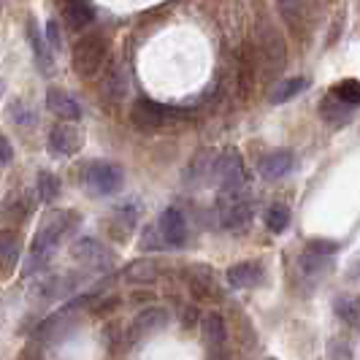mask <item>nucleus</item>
Returning a JSON list of instances; mask_svg holds the SVG:
<instances>
[{
	"mask_svg": "<svg viewBox=\"0 0 360 360\" xmlns=\"http://www.w3.org/2000/svg\"><path fill=\"white\" fill-rule=\"evenodd\" d=\"M76 225V214L73 212H54L44 219L41 231L33 238V250H30V263H27V274H33L36 269H41L52 252L57 250V244L73 231Z\"/></svg>",
	"mask_w": 360,
	"mask_h": 360,
	"instance_id": "1",
	"label": "nucleus"
},
{
	"mask_svg": "<svg viewBox=\"0 0 360 360\" xmlns=\"http://www.w3.org/2000/svg\"><path fill=\"white\" fill-rule=\"evenodd\" d=\"M285 63H288V52H285V38L279 36L274 27H263L257 44H255V68L260 71V79L269 82L274 76L285 71Z\"/></svg>",
	"mask_w": 360,
	"mask_h": 360,
	"instance_id": "2",
	"label": "nucleus"
},
{
	"mask_svg": "<svg viewBox=\"0 0 360 360\" xmlns=\"http://www.w3.org/2000/svg\"><path fill=\"white\" fill-rule=\"evenodd\" d=\"M108 54V41L98 33L79 38L73 46V71L79 73L82 79H90L103 68Z\"/></svg>",
	"mask_w": 360,
	"mask_h": 360,
	"instance_id": "3",
	"label": "nucleus"
},
{
	"mask_svg": "<svg viewBox=\"0 0 360 360\" xmlns=\"http://www.w3.org/2000/svg\"><path fill=\"white\" fill-rule=\"evenodd\" d=\"M212 179L219 184V195H238L247 187V171L236 152H225L222 158H214Z\"/></svg>",
	"mask_w": 360,
	"mask_h": 360,
	"instance_id": "4",
	"label": "nucleus"
},
{
	"mask_svg": "<svg viewBox=\"0 0 360 360\" xmlns=\"http://www.w3.org/2000/svg\"><path fill=\"white\" fill-rule=\"evenodd\" d=\"M82 181L92 195H114L125 184V171L117 162H90L82 171Z\"/></svg>",
	"mask_w": 360,
	"mask_h": 360,
	"instance_id": "5",
	"label": "nucleus"
},
{
	"mask_svg": "<svg viewBox=\"0 0 360 360\" xmlns=\"http://www.w3.org/2000/svg\"><path fill=\"white\" fill-rule=\"evenodd\" d=\"M217 212H219V222L225 231H244L252 219V200L247 198V193L219 195Z\"/></svg>",
	"mask_w": 360,
	"mask_h": 360,
	"instance_id": "6",
	"label": "nucleus"
},
{
	"mask_svg": "<svg viewBox=\"0 0 360 360\" xmlns=\"http://www.w3.org/2000/svg\"><path fill=\"white\" fill-rule=\"evenodd\" d=\"M155 231L160 236L162 247H174L176 250V247H184V241H187V219H184V214L176 206H168L160 214V219H158Z\"/></svg>",
	"mask_w": 360,
	"mask_h": 360,
	"instance_id": "7",
	"label": "nucleus"
},
{
	"mask_svg": "<svg viewBox=\"0 0 360 360\" xmlns=\"http://www.w3.org/2000/svg\"><path fill=\"white\" fill-rule=\"evenodd\" d=\"M130 120H133V125L141 127V130H160L162 125L171 122V108L141 98V101H136V106L130 111Z\"/></svg>",
	"mask_w": 360,
	"mask_h": 360,
	"instance_id": "8",
	"label": "nucleus"
},
{
	"mask_svg": "<svg viewBox=\"0 0 360 360\" xmlns=\"http://www.w3.org/2000/svg\"><path fill=\"white\" fill-rule=\"evenodd\" d=\"M73 260H79L82 266H90V269H108L114 263V255L108 252L106 247L95 238H79L73 244Z\"/></svg>",
	"mask_w": 360,
	"mask_h": 360,
	"instance_id": "9",
	"label": "nucleus"
},
{
	"mask_svg": "<svg viewBox=\"0 0 360 360\" xmlns=\"http://www.w3.org/2000/svg\"><path fill=\"white\" fill-rule=\"evenodd\" d=\"M165 323H168V311L162 307H149V309H144V311H139V317L133 320L130 330H127V339H130V342H139V339H144L149 333L160 330Z\"/></svg>",
	"mask_w": 360,
	"mask_h": 360,
	"instance_id": "10",
	"label": "nucleus"
},
{
	"mask_svg": "<svg viewBox=\"0 0 360 360\" xmlns=\"http://www.w3.org/2000/svg\"><path fill=\"white\" fill-rule=\"evenodd\" d=\"M82 133L73 125H57L49 133V152L57 158H71L82 149Z\"/></svg>",
	"mask_w": 360,
	"mask_h": 360,
	"instance_id": "11",
	"label": "nucleus"
},
{
	"mask_svg": "<svg viewBox=\"0 0 360 360\" xmlns=\"http://www.w3.org/2000/svg\"><path fill=\"white\" fill-rule=\"evenodd\" d=\"M292 165H295V158H292V152L290 149H276V152H271L263 158L260 162V174H263V179H282V176H288L290 171H292Z\"/></svg>",
	"mask_w": 360,
	"mask_h": 360,
	"instance_id": "12",
	"label": "nucleus"
},
{
	"mask_svg": "<svg viewBox=\"0 0 360 360\" xmlns=\"http://www.w3.org/2000/svg\"><path fill=\"white\" fill-rule=\"evenodd\" d=\"M127 92V76L122 71V65L120 63H111L103 73V82H101V95L111 101V103H117V101H122Z\"/></svg>",
	"mask_w": 360,
	"mask_h": 360,
	"instance_id": "13",
	"label": "nucleus"
},
{
	"mask_svg": "<svg viewBox=\"0 0 360 360\" xmlns=\"http://www.w3.org/2000/svg\"><path fill=\"white\" fill-rule=\"evenodd\" d=\"M46 108L52 111L54 117H60V120H79L82 117V106L63 90L46 92Z\"/></svg>",
	"mask_w": 360,
	"mask_h": 360,
	"instance_id": "14",
	"label": "nucleus"
},
{
	"mask_svg": "<svg viewBox=\"0 0 360 360\" xmlns=\"http://www.w3.org/2000/svg\"><path fill=\"white\" fill-rule=\"evenodd\" d=\"M228 282L233 288H255L263 282V266L260 263H238L228 269Z\"/></svg>",
	"mask_w": 360,
	"mask_h": 360,
	"instance_id": "15",
	"label": "nucleus"
},
{
	"mask_svg": "<svg viewBox=\"0 0 360 360\" xmlns=\"http://www.w3.org/2000/svg\"><path fill=\"white\" fill-rule=\"evenodd\" d=\"M187 285L195 290V295H200V298H219L217 279L209 269H190L187 271Z\"/></svg>",
	"mask_w": 360,
	"mask_h": 360,
	"instance_id": "16",
	"label": "nucleus"
},
{
	"mask_svg": "<svg viewBox=\"0 0 360 360\" xmlns=\"http://www.w3.org/2000/svg\"><path fill=\"white\" fill-rule=\"evenodd\" d=\"M200 333H203V342L209 344V347H222V344H225V336H228L222 314H217V311L203 314V320H200Z\"/></svg>",
	"mask_w": 360,
	"mask_h": 360,
	"instance_id": "17",
	"label": "nucleus"
},
{
	"mask_svg": "<svg viewBox=\"0 0 360 360\" xmlns=\"http://www.w3.org/2000/svg\"><path fill=\"white\" fill-rule=\"evenodd\" d=\"M320 114H323L325 122H330V125H347L349 120H352V114H355V106H349V103H342L339 98H325L323 106H320Z\"/></svg>",
	"mask_w": 360,
	"mask_h": 360,
	"instance_id": "18",
	"label": "nucleus"
},
{
	"mask_svg": "<svg viewBox=\"0 0 360 360\" xmlns=\"http://www.w3.org/2000/svg\"><path fill=\"white\" fill-rule=\"evenodd\" d=\"M65 17H68V25H71V27L82 30V27L92 25V19H95V6H92L90 0H65Z\"/></svg>",
	"mask_w": 360,
	"mask_h": 360,
	"instance_id": "19",
	"label": "nucleus"
},
{
	"mask_svg": "<svg viewBox=\"0 0 360 360\" xmlns=\"http://www.w3.org/2000/svg\"><path fill=\"white\" fill-rule=\"evenodd\" d=\"M309 87V79L307 76H295V79H285V82H279L274 92H271V103H288L292 101L295 95H301V92Z\"/></svg>",
	"mask_w": 360,
	"mask_h": 360,
	"instance_id": "20",
	"label": "nucleus"
},
{
	"mask_svg": "<svg viewBox=\"0 0 360 360\" xmlns=\"http://www.w3.org/2000/svg\"><path fill=\"white\" fill-rule=\"evenodd\" d=\"M276 6H279L282 19L288 22L292 30H298V27L304 25L307 11H309V0H276Z\"/></svg>",
	"mask_w": 360,
	"mask_h": 360,
	"instance_id": "21",
	"label": "nucleus"
},
{
	"mask_svg": "<svg viewBox=\"0 0 360 360\" xmlns=\"http://www.w3.org/2000/svg\"><path fill=\"white\" fill-rule=\"evenodd\" d=\"M19 260V236L11 231L0 233V269L11 271Z\"/></svg>",
	"mask_w": 360,
	"mask_h": 360,
	"instance_id": "22",
	"label": "nucleus"
},
{
	"mask_svg": "<svg viewBox=\"0 0 360 360\" xmlns=\"http://www.w3.org/2000/svg\"><path fill=\"white\" fill-rule=\"evenodd\" d=\"M136 206H120L117 209V214H114V222H111V228H114V236L117 238H127L130 231H133V225H136Z\"/></svg>",
	"mask_w": 360,
	"mask_h": 360,
	"instance_id": "23",
	"label": "nucleus"
},
{
	"mask_svg": "<svg viewBox=\"0 0 360 360\" xmlns=\"http://www.w3.org/2000/svg\"><path fill=\"white\" fill-rule=\"evenodd\" d=\"M30 44H33V57H36V65L44 73H52V54L46 49L44 38L38 36L36 25H30Z\"/></svg>",
	"mask_w": 360,
	"mask_h": 360,
	"instance_id": "24",
	"label": "nucleus"
},
{
	"mask_svg": "<svg viewBox=\"0 0 360 360\" xmlns=\"http://www.w3.org/2000/svg\"><path fill=\"white\" fill-rule=\"evenodd\" d=\"M288 225H290L288 206H285V203H274V206H269V212H266V228H269L271 233H282Z\"/></svg>",
	"mask_w": 360,
	"mask_h": 360,
	"instance_id": "25",
	"label": "nucleus"
},
{
	"mask_svg": "<svg viewBox=\"0 0 360 360\" xmlns=\"http://www.w3.org/2000/svg\"><path fill=\"white\" fill-rule=\"evenodd\" d=\"M155 276H158V269H155V263H149V260H136V263H130L125 271L127 282H152Z\"/></svg>",
	"mask_w": 360,
	"mask_h": 360,
	"instance_id": "26",
	"label": "nucleus"
},
{
	"mask_svg": "<svg viewBox=\"0 0 360 360\" xmlns=\"http://www.w3.org/2000/svg\"><path fill=\"white\" fill-rule=\"evenodd\" d=\"M328 266H330V257L311 252L309 247H307V252L301 255V271H304L307 276H317V274H323Z\"/></svg>",
	"mask_w": 360,
	"mask_h": 360,
	"instance_id": "27",
	"label": "nucleus"
},
{
	"mask_svg": "<svg viewBox=\"0 0 360 360\" xmlns=\"http://www.w3.org/2000/svg\"><path fill=\"white\" fill-rule=\"evenodd\" d=\"M333 98H339L342 103H349V106H358L360 101V84L355 79H347L342 84L333 87Z\"/></svg>",
	"mask_w": 360,
	"mask_h": 360,
	"instance_id": "28",
	"label": "nucleus"
},
{
	"mask_svg": "<svg viewBox=\"0 0 360 360\" xmlns=\"http://www.w3.org/2000/svg\"><path fill=\"white\" fill-rule=\"evenodd\" d=\"M57 195H60V181L54 179L52 174H46V171L38 174V198L49 203V200H54Z\"/></svg>",
	"mask_w": 360,
	"mask_h": 360,
	"instance_id": "29",
	"label": "nucleus"
},
{
	"mask_svg": "<svg viewBox=\"0 0 360 360\" xmlns=\"http://www.w3.org/2000/svg\"><path fill=\"white\" fill-rule=\"evenodd\" d=\"M336 314H339L347 325H358V314H360L358 301H355V298H342V301L336 304Z\"/></svg>",
	"mask_w": 360,
	"mask_h": 360,
	"instance_id": "30",
	"label": "nucleus"
},
{
	"mask_svg": "<svg viewBox=\"0 0 360 360\" xmlns=\"http://www.w3.org/2000/svg\"><path fill=\"white\" fill-rule=\"evenodd\" d=\"M328 358L330 360H352V349L344 339H333L328 344Z\"/></svg>",
	"mask_w": 360,
	"mask_h": 360,
	"instance_id": "31",
	"label": "nucleus"
},
{
	"mask_svg": "<svg viewBox=\"0 0 360 360\" xmlns=\"http://www.w3.org/2000/svg\"><path fill=\"white\" fill-rule=\"evenodd\" d=\"M309 250L317 255H325V257H333L336 250H339V244H336V241H311Z\"/></svg>",
	"mask_w": 360,
	"mask_h": 360,
	"instance_id": "32",
	"label": "nucleus"
},
{
	"mask_svg": "<svg viewBox=\"0 0 360 360\" xmlns=\"http://www.w3.org/2000/svg\"><path fill=\"white\" fill-rule=\"evenodd\" d=\"M158 247H162L160 236H158V231H155V225L152 228H146L144 236H141V250H158Z\"/></svg>",
	"mask_w": 360,
	"mask_h": 360,
	"instance_id": "33",
	"label": "nucleus"
},
{
	"mask_svg": "<svg viewBox=\"0 0 360 360\" xmlns=\"http://www.w3.org/2000/svg\"><path fill=\"white\" fill-rule=\"evenodd\" d=\"M11 158H14V149L8 144V139L0 133V168H6V165L11 162Z\"/></svg>",
	"mask_w": 360,
	"mask_h": 360,
	"instance_id": "34",
	"label": "nucleus"
},
{
	"mask_svg": "<svg viewBox=\"0 0 360 360\" xmlns=\"http://www.w3.org/2000/svg\"><path fill=\"white\" fill-rule=\"evenodd\" d=\"M181 323L187 325V328H190V325H195V323H198V309H195V307L181 309Z\"/></svg>",
	"mask_w": 360,
	"mask_h": 360,
	"instance_id": "35",
	"label": "nucleus"
},
{
	"mask_svg": "<svg viewBox=\"0 0 360 360\" xmlns=\"http://www.w3.org/2000/svg\"><path fill=\"white\" fill-rule=\"evenodd\" d=\"M49 38H52V46H60V36H57V22H49Z\"/></svg>",
	"mask_w": 360,
	"mask_h": 360,
	"instance_id": "36",
	"label": "nucleus"
}]
</instances>
